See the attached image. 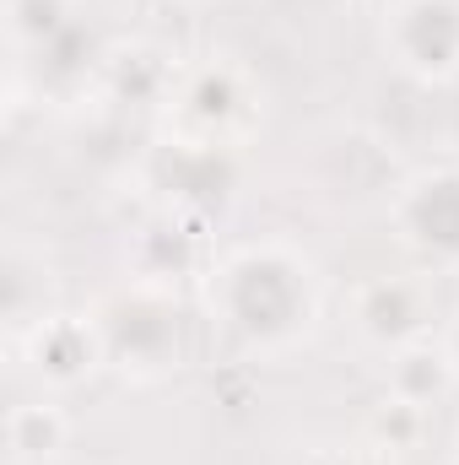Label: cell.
<instances>
[{"label":"cell","mask_w":459,"mask_h":465,"mask_svg":"<svg viewBox=\"0 0 459 465\" xmlns=\"http://www.w3.org/2000/svg\"><path fill=\"white\" fill-rule=\"evenodd\" d=\"M400 65L416 76H454L459 71V0H405L395 11Z\"/></svg>","instance_id":"1"},{"label":"cell","mask_w":459,"mask_h":465,"mask_svg":"<svg viewBox=\"0 0 459 465\" xmlns=\"http://www.w3.org/2000/svg\"><path fill=\"white\" fill-rule=\"evenodd\" d=\"M33 357H38V373H44V379L71 384V379L93 373V362H98V336H93V325L49 320V325H38V336H33Z\"/></svg>","instance_id":"2"},{"label":"cell","mask_w":459,"mask_h":465,"mask_svg":"<svg viewBox=\"0 0 459 465\" xmlns=\"http://www.w3.org/2000/svg\"><path fill=\"white\" fill-rule=\"evenodd\" d=\"M405 223H411V238H422L427 249L459 254V179L454 173L427 179L422 195L405 206Z\"/></svg>","instance_id":"3"},{"label":"cell","mask_w":459,"mask_h":465,"mask_svg":"<svg viewBox=\"0 0 459 465\" xmlns=\"http://www.w3.org/2000/svg\"><path fill=\"white\" fill-rule=\"evenodd\" d=\"M65 444V417L54 406H16L11 411V450L16 460H49Z\"/></svg>","instance_id":"4"},{"label":"cell","mask_w":459,"mask_h":465,"mask_svg":"<svg viewBox=\"0 0 459 465\" xmlns=\"http://www.w3.org/2000/svg\"><path fill=\"white\" fill-rule=\"evenodd\" d=\"M367 298H378L384 309L378 314H362V331H373V336H384V341H400V336H411L416 331V320H405V303H411V292L395 282H378V287H367Z\"/></svg>","instance_id":"5"},{"label":"cell","mask_w":459,"mask_h":465,"mask_svg":"<svg viewBox=\"0 0 459 465\" xmlns=\"http://www.w3.org/2000/svg\"><path fill=\"white\" fill-rule=\"evenodd\" d=\"M71 16V0H11V33L16 38H54Z\"/></svg>","instance_id":"6"}]
</instances>
